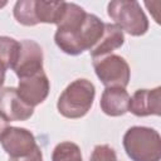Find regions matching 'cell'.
<instances>
[{"label":"cell","instance_id":"cell-1","mask_svg":"<svg viewBox=\"0 0 161 161\" xmlns=\"http://www.w3.org/2000/svg\"><path fill=\"white\" fill-rule=\"evenodd\" d=\"M104 23L94 14L87 13L83 24L72 31H55L54 42L65 54L79 55L84 50H91L101 39Z\"/></svg>","mask_w":161,"mask_h":161},{"label":"cell","instance_id":"cell-2","mask_svg":"<svg viewBox=\"0 0 161 161\" xmlns=\"http://www.w3.org/2000/svg\"><path fill=\"white\" fill-rule=\"evenodd\" d=\"M123 148L132 161H160L161 137L151 127L133 126L123 135Z\"/></svg>","mask_w":161,"mask_h":161},{"label":"cell","instance_id":"cell-3","mask_svg":"<svg viewBox=\"0 0 161 161\" xmlns=\"http://www.w3.org/2000/svg\"><path fill=\"white\" fill-rule=\"evenodd\" d=\"M96 96L94 84L84 78L73 80L62 92L58 98V112L65 118H80L84 117L93 106Z\"/></svg>","mask_w":161,"mask_h":161},{"label":"cell","instance_id":"cell-4","mask_svg":"<svg viewBox=\"0 0 161 161\" xmlns=\"http://www.w3.org/2000/svg\"><path fill=\"white\" fill-rule=\"evenodd\" d=\"M107 14L122 31L132 36H141L148 30V19L138 1L114 0L107 5Z\"/></svg>","mask_w":161,"mask_h":161},{"label":"cell","instance_id":"cell-5","mask_svg":"<svg viewBox=\"0 0 161 161\" xmlns=\"http://www.w3.org/2000/svg\"><path fill=\"white\" fill-rule=\"evenodd\" d=\"M93 68L96 75L106 88H126L130 82L131 69L126 59L121 55L107 54L99 58H94Z\"/></svg>","mask_w":161,"mask_h":161},{"label":"cell","instance_id":"cell-6","mask_svg":"<svg viewBox=\"0 0 161 161\" xmlns=\"http://www.w3.org/2000/svg\"><path fill=\"white\" fill-rule=\"evenodd\" d=\"M19 79L26 78L43 70V50L42 47L30 39L20 42V50L15 65L13 67Z\"/></svg>","mask_w":161,"mask_h":161},{"label":"cell","instance_id":"cell-7","mask_svg":"<svg viewBox=\"0 0 161 161\" xmlns=\"http://www.w3.org/2000/svg\"><path fill=\"white\" fill-rule=\"evenodd\" d=\"M50 83L44 70L38 72L34 75L19 79L16 92L21 101L29 107H35L45 101L49 94Z\"/></svg>","mask_w":161,"mask_h":161},{"label":"cell","instance_id":"cell-8","mask_svg":"<svg viewBox=\"0 0 161 161\" xmlns=\"http://www.w3.org/2000/svg\"><path fill=\"white\" fill-rule=\"evenodd\" d=\"M0 142L4 151L10 157H24L33 152V150L38 146L34 135L29 130L11 126H9L4 132Z\"/></svg>","mask_w":161,"mask_h":161},{"label":"cell","instance_id":"cell-9","mask_svg":"<svg viewBox=\"0 0 161 161\" xmlns=\"http://www.w3.org/2000/svg\"><path fill=\"white\" fill-rule=\"evenodd\" d=\"M34 113V108L25 104L19 97L16 88L5 87L0 89V114L8 121H26Z\"/></svg>","mask_w":161,"mask_h":161},{"label":"cell","instance_id":"cell-10","mask_svg":"<svg viewBox=\"0 0 161 161\" xmlns=\"http://www.w3.org/2000/svg\"><path fill=\"white\" fill-rule=\"evenodd\" d=\"M128 112L137 117L161 114V87L152 89H137L130 97Z\"/></svg>","mask_w":161,"mask_h":161},{"label":"cell","instance_id":"cell-11","mask_svg":"<svg viewBox=\"0 0 161 161\" xmlns=\"http://www.w3.org/2000/svg\"><path fill=\"white\" fill-rule=\"evenodd\" d=\"M128 104H130L128 92L126 91V88H118V87L106 88L99 101V106L103 113L111 117H118L127 113Z\"/></svg>","mask_w":161,"mask_h":161},{"label":"cell","instance_id":"cell-12","mask_svg":"<svg viewBox=\"0 0 161 161\" xmlns=\"http://www.w3.org/2000/svg\"><path fill=\"white\" fill-rule=\"evenodd\" d=\"M125 43V35L122 29L111 23H104L103 35L98 40V43L89 50L92 59L99 58L107 54H112L113 50L121 48Z\"/></svg>","mask_w":161,"mask_h":161},{"label":"cell","instance_id":"cell-13","mask_svg":"<svg viewBox=\"0 0 161 161\" xmlns=\"http://www.w3.org/2000/svg\"><path fill=\"white\" fill-rule=\"evenodd\" d=\"M65 1H43L35 0V16L39 23L58 24L65 10Z\"/></svg>","mask_w":161,"mask_h":161},{"label":"cell","instance_id":"cell-14","mask_svg":"<svg viewBox=\"0 0 161 161\" xmlns=\"http://www.w3.org/2000/svg\"><path fill=\"white\" fill-rule=\"evenodd\" d=\"M20 50V42L10 36H0V64L5 69H13Z\"/></svg>","mask_w":161,"mask_h":161},{"label":"cell","instance_id":"cell-15","mask_svg":"<svg viewBox=\"0 0 161 161\" xmlns=\"http://www.w3.org/2000/svg\"><path fill=\"white\" fill-rule=\"evenodd\" d=\"M14 18L25 26H34L38 24L35 16V0H20L14 5Z\"/></svg>","mask_w":161,"mask_h":161},{"label":"cell","instance_id":"cell-16","mask_svg":"<svg viewBox=\"0 0 161 161\" xmlns=\"http://www.w3.org/2000/svg\"><path fill=\"white\" fill-rule=\"evenodd\" d=\"M52 161H83L80 148L77 143L64 141L58 143L52 153Z\"/></svg>","mask_w":161,"mask_h":161},{"label":"cell","instance_id":"cell-17","mask_svg":"<svg viewBox=\"0 0 161 161\" xmlns=\"http://www.w3.org/2000/svg\"><path fill=\"white\" fill-rule=\"evenodd\" d=\"M89 161H117V153L109 145L94 146Z\"/></svg>","mask_w":161,"mask_h":161},{"label":"cell","instance_id":"cell-18","mask_svg":"<svg viewBox=\"0 0 161 161\" xmlns=\"http://www.w3.org/2000/svg\"><path fill=\"white\" fill-rule=\"evenodd\" d=\"M9 161H43V153L39 146H36L33 152H30L29 155L24 156V157H10Z\"/></svg>","mask_w":161,"mask_h":161},{"label":"cell","instance_id":"cell-19","mask_svg":"<svg viewBox=\"0 0 161 161\" xmlns=\"http://www.w3.org/2000/svg\"><path fill=\"white\" fill-rule=\"evenodd\" d=\"M8 127H9V122L0 114V138H1V136L4 135V132L8 130Z\"/></svg>","mask_w":161,"mask_h":161},{"label":"cell","instance_id":"cell-20","mask_svg":"<svg viewBox=\"0 0 161 161\" xmlns=\"http://www.w3.org/2000/svg\"><path fill=\"white\" fill-rule=\"evenodd\" d=\"M5 72H6V69L0 64V88L3 87V84L5 82Z\"/></svg>","mask_w":161,"mask_h":161},{"label":"cell","instance_id":"cell-21","mask_svg":"<svg viewBox=\"0 0 161 161\" xmlns=\"http://www.w3.org/2000/svg\"><path fill=\"white\" fill-rule=\"evenodd\" d=\"M6 4H8V1H0V9H1V8H4Z\"/></svg>","mask_w":161,"mask_h":161}]
</instances>
